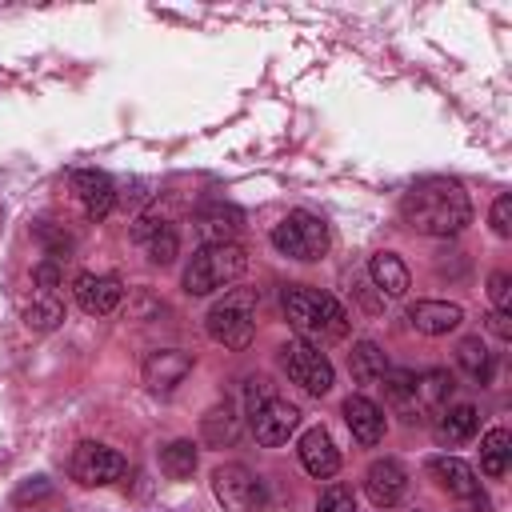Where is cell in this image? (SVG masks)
<instances>
[{
	"instance_id": "obj_35",
	"label": "cell",
	"mask_w": 512,
	"mask_h": 512,
	"mask_svg": "<svg viewBox=\"0 0 512 512\" xmlns=\"http://www.w3.org/2000/svg\"><path fill=\"white\" fill-rule=\"evenodd\" d=\"M460 512H492V500H488L484 492H476V496H468V500H464V508H460Z\"/></svg>"
},
{
	"instance_id": "obj_1",
	"label": "cell",
	"mask_w": 512,
	"mask_h": 512,
	"mask_svg": "<svg viewBox=\"0 0 512 512\" xmlns=\"http://www.w3.org/2000/svg\"><path fill=\"white\" fill-rule=\"evenodd\" d=\"M400 216L420 236H456L472 220V200L456 180L428 176L400 196Z\"/></svg>"
},
{
	"instance_id": "obj_2",
	"label": "cell",
	"mask_w": 512,
	"mask_h": 512,
	"mask_svg": "<svg viewBox=\"0 0 512 512\" xmlns=\"http://www.w3.org/2000/svg\"><path fill=\"white\" fill-rule=\"evenodd\" d=\"M284 320L300 332V340L308 344H324V340H344L348 336V312L344 304L324 292V288H312V284H288L284 296Z\"/></svg>"
},
{
	"instance_id": "obj_22",
	"label": "cell",
	"mask_w": 512,
	"mask_h": 512,
	"mask_svg": "<svg viewBox=\"0 0 512 512\" xmlns=\"http://www.w3.org/2000/svg\"><path fill=\"white\" fill-rule=\"evenodd\" d=\"M348 372H352L356 384H380V380L388 376V356L380 352V344L360 340V344H352V352H348Z\"/></svg>"
},
{
	"instance_id": "obj_21",
	"label": "cell",
	"mask_w": 512,
	"mask_h": 512,
	"mask_svg": "<svg viewBox=\"0 0 512 512\" xmlns=\"http://www.w3.org/2000/svg\"><path fill=\"white\" fill-rule=\"evenodd\" d=\"M368 276H372V284H376L384 296H404L408 284H412L408 264H404L396 252H376V256L368 260Z\"/></svg>"
},
{
	"instance_id": "obj_26",
	"label": "cell",
	"mask_w": 512,
	"mask_h": 512,
	"mask_svg": "<svg viewBox=\"0 0 512 512\" xmlns=\"http://www.w3.org/2000/svg\"><path fill=\"white\" fill-rule=\"evenodd\" d=\"M508 460H512V436L504 428L484 432V440H480V468H484V476L500 480L508 472Z\"/></svg>"
},
{
	"instance_id": "obj_23",
	"label": "cell",
	"mask_w": 512,
	"mask_h": 512,
	"mask_svg": "<svg viewBox=\"0 0 512 512\" xmlns=\"http://www.w3.org/2000/svg\"><path fill=\"white\" fill-rule=\"evenodd\" d=\"M456 364H460V372H464L468 380H476V384H488V380H492V352H488V344H484L480 336H464V340L456 344Z\"/></svg>"
},
{
	"instance_id": "obj_8",
	"label": "cell",
	"mask_w": 512,
	"mask_h": 512,
	"mask_svg": "<svg viewBox=\"0 0 512 512\" xmlns=\"http://www.w3.org/2000/svg\"><path fill=\"white\" fill-rule=\"evenodd\" d=\"M68 472H72V480H80V484H88V488H100V484L120 480V476L128 472V460H124L116 448H108V444L84 440V444H76V452H72V460H68Z\"/></svg>"
},
{
	"instance_id": "obj_15",
	"label": "cell",
	"mask_w": 512,
	"mask_h": 512,
	"mask_svg": "<svg viewBox=\"0 0 512 512\" xmlns=\"http://www.w3.org/2000/svg\"><path fill=\"white\" fill-rule=\"evenodd\" d=\"M296 452H300L304 472L316 476V480H328V476H336V468H340V448L332 444L328 428H308V432L300 436Z\"/></svg>"
},
{
	"instance_id": "obj_17",
	"label": "cell",
	"mask_w": 512,
	"mask_h": 512,
	"mask_svg": "<svg viewBox=\"0 0 512 512\" xmlns=\"http://www.w3.org/2000/svg\"><path fill=\"white\" fill-rule=\"evenodd\" d=\"M408 320L420 336H448L452 328H460L464 320V308L460 304H448V300H416L408 308Z\"/></svg>"
},
{
	"instance_id": "obj_3",
	"label": "cell",
	"mask_w": 512,
	"mask_h": 512,
	"mask_svg": "<svg viewBox=\"0 0 512 512\" xmlns=\"http://www.w3.org/2000/svg\"><path fill=\"white\" fill-rule=\"evenodd\" d=\"M248 268V252L232 240V244H200L192 252V260L184 264V292L188 296H208L228 288L232 280H240Z\"/></svg>"
},
{
	"instance_id": "obj_14",
	"label": "cell",
	"mask_w": 512,
	"mask_h": 512,
	"mask_svg": "<svg viewBox=\"0 0 512 512\" xmlns=\"http://www.w3.org/2000/svg\"><path fill=\"white\" fill-rule=\"evenodd\" d=\"M364 492H368V500H372L376 508H392V504H400L404 492H408V472H404V464L392 460V456L372 460L368 472H364Z\"/></svg>"
},
{
	"instance_id": "obj_4",
	"label": "cell",
	"mask_w": 512,
	"mask_h": 512,
	"mask_svg": "<svg viewBox=\"0 0 512 512\" xmlns=\"http://www.w3.org/2000/svg\"><path fill=\"white\" fill-rule=\"evenodd\" d=\"M208 336L232 352L248 348L256 336V292L252 288H232L224 300L208 308Z\"/></svg>"
},
{
	"instance_id": "obj_5",
	"label": "cell",
	"mask_w": 512,
	"mask_h": 512,
	"mask_svg": "<svg viewBox=\"0 0 512 512\" xmlns=\"http://www.w3.org/2000/svg\"><path fill=\"white\" fill-rule=\"evenodd\" d=\"M328 244H332L328 224H324L316 212H304V208L288 212V216L272 228V248H276L280 256H288V260L312 264V260H320V256L328 252Z\"/></svg>"
},
{
	"instance_id": "obj_33",
	"label": "cell",
	"mask_w": 512,
	"mask_h": 512,
	"mask_svg": "<svg viewBox=\"0 0 512 512\" xmlns=\"http://www.w3.org/2000/svg\"><path fill=\"white\" fill-rule=\"evenodd\" d=\"M484 320H488V332H496L500 340H512V324H508L512 316H508V312H496V308H492Z\"/></svg>"
},
{
	"instance_id": "obj_24",
	"label": "cell",
	"mask_w": 512,
	"mask_h": 512,
	"mask_svg": "<svg viewBox=\"0 0 512 512\" xmlns=\"http://www.w3.org/2000/svg\"><path fill=\"white\" fill-rule=\"evenodd\" d=\"M200 432H204V440L216 444V448L232 444V440L240 436V416H236V408H232L228 400H224V404H212V408L204 412V420H200Z\"/></svg>"
},
{
	"instance_id": "obj_6",
	"label": "cell",
	"mask_w": 512,
	"mask_h": 512,
	"mask_svg": "<svg viewBox=\"0 0 512 512\" xmlns=\"http://www.w3.org/2000/svg\"><path fill=\"white\" fill-rule=\"evenodd\" d=\"M212 492L224 504V512H264L268 508V492L264 480L248 468V464H220L212 472Z\"/></svg>"
},
{
	"instance_id": "obj_29",
	"label": "cell",
	"mask_w": 512,
	"mask_h": 512,
	"mask_svg": "<svg viewBox=\"0 0 512 512\" xmlns=\"http://www.w3.org/2000/svg\"><path fill=\"white\" fill-rule=\"evenodd\" d=\"M316 512H356V496L344 484H328L316 500Z\"/></svg>"
},
{
	"instance_id": "obj_13",
	"label": "cell",
	"mask_w": 512,
	"mask_h": 512,
	"mask_svg": "<svg viewBox=\"0 0 512 512\" xmlns=\"http://www.w3.org/2000/svg\"><path fill=\"white\" fill-rule=\"evenodd\" d=\"M188 372H192V356L180 348H156L144 356V384L156 396H168L176 384H184Z\"/></svg>"
},
{
	"instance_id": "obj_27",
	"label": "cell",
	"mask_w": 512,
	"mask_h": 512,
	"mask_svg": "<svg viewBox=\"0 0 512 512\" xmlns=\"http://www.w3.org/2000/svg\"><path fill=\"white\" fill-rule=\"evenodd\" d=\"M160 468L172 476V480H184L196 472V444L192 440H172L160 448Z\"/></svg>"
},
{
	"instance_id": "obj_11",
	"label": "cell",
	"mask_w": 512,
	"mask_h": 512,
	"mask_svg": "<svg viewBox=\"0 0 512 512\" xmlns=\"http://www.w3.org/2000/svg\"><path fill=\"white\" fill-rule=\"evenodd\" d=\"M72 296L76 304L88 312V316H108L120 308L124 300V284L116 276H104V272H80L72 280Z\"/></svg>"
},
{
	"instance_id": "obj_12",
	"label": "cell",
	"mask_w": 512,
	"mask_h": 512,
	"mask_svg": "<svg viewBox=\"0 0 512 512\" xmlns=\"http://www.w3.org/2000/svg\"><path fill=\"white\" fill-rule=\"evenodd\" d=\"M452 392H456V376L448 368H428L412 376V420H428L440 408H448Z\"/></svg>"
},
{
	"instance_id": "obj_18",
	"label": "cell",
	"mask_w": 512,
	"mask_h": 512,
	"mask_svg": "<svg viewBox=\"0 0 512 512\" xmlns=\"http://www.w3.org/2000/svg\"><path fill=\"white\" fill-rule=\"evenodd\" d=\"M192 224H196V236H200L204 244H232V236L240 232L244 216H240V208H232V204H204V208L192 216Z\"/></svg>"
},
{
	"instance_id": "obj_32",
	"label": "cell",
	"mask_w": 512,
	"mask_h": 512,
	"mask_svg": "<svg viewBox=\"0 0 512 512\" xmlns=\"http://www.w3.org/2000/svg\"><path fill=\"white\" fill-rule=\"evenodd\" d=\"M492 232L496 236H512V196H496V204H492Z\"/></svg>"
},
{
	"instance_id": "obj_7",
	"label": "cell",
	"mask_w": 512,
	"mask_h": 512,
	"mask_svg": "<svg viewBox=\"0 0 512 512\" xmlns=\"http://www.w3.org/2000/svg\"><path fill=\"white\" fill-rule=\"evenodd\" d=\"M280 368L288 372L292 384H300L308 396H324L332 388V360L320 352V344H308V340H288L280 348Z\"/></svg>"
},
{
	"instance_id": "obj_30",
	"label": "cell",
	"mask_w": 512,
	"mask_h": 512,
	"mask_svg": "<svg viewBox=\"0 0 512 512\" xmlns=\"http://www.w3.org/2000/svg\"><path fill=\"white\" fill-rule=\"evenodd\" d=\"M488 296H492L496 312H508L512 308V276L508 272H492L488 276Z\"/></svg>"
},
{
	"instance_id": "obj_19",
	"label": "cell",
	"mask_w": 512,
	"mask_h": 512,
	"mask_svg": "<svg viewBox=\"0 0 512 512\" xmlns=\"http://www.w3.org/2000/svg\"><path fill=\"white\" fill-rule=\"evenodd\" d=\"M428 476H432L448 496H456V500H468V496L480 492L476 472H472L460 456H432V460H428Z\"/></svg>"
},
{
	"instance_id": "obj_9",
	"label": "cell",
	"mask_w": 512,
	"mask_h": 512,
	"mask_svg": "<svg viewBox=\"0 0 512 512\" xmlns=\"http://www.w3.org/2000/svg\"><path fill=\"white\" fill-rule=\"evenodd\" d=\"M68 188H72V196H76V204L88 220H104L116 204V184H112L108 172L76 168V172H68Z\"/></svg>"
},
{
	"instance_id": "obj_31",
	"label": "cell",
	"mask_w": 512,
	"mask_h": 512,
	"mask_svg": "<svg viewBox=\"0 0 512 512\" xmlns=\"http://www.w3.org/2000/svg\"><path fill=\"white\" fill-rule=\"evenodd\" d=\"M276 392H272V380L268 376H248V384H244V404H248V412H256L260 404H268Z\"/></svg>"
},
{
	"instance_id": "obj_25",
	"label": "cell",
	"mask_w": 512,
	"mask_h": 512,
	"mask_svg": "<svg viewBox=\"0 0 512 512\" xmlns=\"http://www.w3.org/2000/svg\"><path fill=\"white\" fill-rule=\"evenodd\" d=\"M64 320V304H60V292H32V300L24 304V324L32 332H52L56 324Z\"/></svg>"
},
{
	"instance_id": "obj_28",
	"label": "cell",
	"mask_w": 512,
	"mask_h": 512,
	"mask_svg": "<svg viewBox=\"0 0 512 512\" xmlns=\"http://www.w3.org/2000/svg\"><path fill=\"white\" fill-rule=\"evenodd\" d=\"M144 244H148V260H152V264H160V268H164V264H172V260H176V248H180V240H176V228H172V224L156 228Z\"/></svg>"
},
{
	"instance_id": "obj_16",
	"label": "cell",
	"mask_w": 512,
	"mask_h": 512,
	"mask_svg": "<svg viewBox=\"0 0 512 512\" xmlns=\"http://www.w3.org/2000/svg\"><path fill=\"white\" fill-rule=\"evenodd\" d=\"M476 428H480V412H476L472 404H448V408H440V412L432 416V436H436V444H444V448H456V444L472 440Z\"/></svg>"
},
{
	"instance_id": "obj_10",
	"label": "cell",
	"mask_w": 512,
	"mask_h": 512,
	"mask_svg": "<svg viewBox=\"0 0 512 512\" xmlns=\"http://www.w3.org/2000/svg\"><path fill=\"white\" fill-rule=\"evenodd\" d=\"M248 424H252L256 444L276 448V444H284V440L296 432V424H300V408L288 404V400H280V396H272L268 404H260L256 412H248Z\"/></svg>"
},
{
	"instance_id": "obj_34",
	"label": "cell",
	"mask_w": 512,
	"mask_h": 512,
	"mask_svg": "<svg viewBox=\"0 0 512 512\" xmlns=\"http://www.w3.org/2000/svg\"><path fill=\"white\" fill-rule=\"evenodd\" d=\"M32 496H48V484H44L40 476H36V484H24V488L16 492V500H20V504H24V500H32Z\"/></svg>"
},
{
	"instance_id": "obj_20",
	"label": "cell",
	"mask_w": 512,
	"mask_h": 512,
	"mask_svg": "<svg viewBox=\"0 0 512 512\" xmlns=\"http://www.w3.org/2000/svg\"><path fill=\"white\" fill-rule=\"evenodd\" d=\"M344 424L360 444H380L384 440V412L368 396H348L344 400Z\"/></svg>"
}]
</instances>
